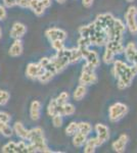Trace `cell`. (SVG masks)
Here are the masks:
<instances>
[{
	"label": "cell",
	"instance_id": "cell-1",
	"mask_svg": "<svg viewBox=\"0 0 137 153\" xmlns=\"http://www.w3.org/2000/svg\"><path fill=\"white\" fill-rule=\"evenodd\" d=\"M113 76L117 79L118 89L125 90L131 86L134 78L137 76V68L135 65H128L123 60L117 59L113 62Z\"/></svg>",
	"mask_w": 137,
	"mask_h": 153
},
{
	"label": "cell",
	"instance_id": "cell-2",
	"mask_svg": "<svg viewBox=\"0 0 137 153\" xmlns=\"http://www.w3.org/2000/svg\"><path fill=\"white\" fill-rule=\"evenodd\" d=\"M27 141L33 144L37 152H52L46 143L45 137H44V131L40 127H36L29 130V136Z\"/></svg>",
	"mask_w": 137,
	"mask_h": 153
},
{
	"label": "cell",
	"instance_id": "cell-3",
	"mask_svg": "<svg viewBox=\"0 0 137 153\" xmlns=\"http://www.w3.org/2000/svg\"><path fill=\"white\" fill-rule=\"evenodd\" d=\"M70 55H71V49H67L66 47L61 50L56 51V54L50 57V62L55 68L56 73H61L64 70L68 68L69 65H71L70 60Z\"/></svg>",
	"mask_w": 137,
	"mask_h": 153
},
{
	"label": "cell",
	"instance_id": "cell-4",
	"mask_svg": "<svg viewBox=\"0 0 137 153\" xmlns=\"http://www.w3.org/2000/svg\"><path fill=\"white\" fill-rule=\"evenodd\" d=\"M97 83V75L95 73V68L90 63L85 62L81 71V76L79 78V84L81 85H94Z\"/></svg>",
	"mask_w": 137,
	"mask_h": 153
},
{
	"label": "cell",
	"instance_id": "cell-5",
	"mask_svg": "<svg viewBox=\"0 0 137 153\" xmlns=\"http://www.w3.org/2000/svg\"><path fill=\"white\" fill-rule=\"evenodd\" d=\"M125 32H126V25L120 19H116L113 26L106 32V35L108 37V40L123 41V37Z\"/></svg>",
	"mask_w": 137,
	"mask_h": 153
},
{
	"label": "cell",
	"instance_id": "cell-6",
	"mask_svg": "<svg viewBox=\"0 0 137 153\" xmlns=\"http://www.w3.org/2000/svg\"><path fill=\"white\" fill-rule=\"evenodd\" d=\"M128 113V106L125 103L116 102L112 104L109 108V117L113 123H117L122 120Z\"/></svg>",
	"mask_w": 137,
	"mask_h": 153
},
{
	"label": "cell",
	"instance_id": "cell-7",
	"mask_svg": "<svg viewBox=\"0 0 137 153\" xmlns=\"http://www.w3.org/2000/svg\"><path fill=\"white\" fill-rule=\"evenodd\" d=\"M126 28L132 35H137V7L131 5L125 12Z\"/></svg>",
	"mask_w": 137,
	"mask_h": 153
},
{
	"label": "cell",
	"instance_id": "cell-8",
	"mask_svg": "<svg viewBox=\"0 0 137 153\" xmlns=\"http://www.w3.org/2000/svg\"><path fill=\"white\" fill-rule=\"evenodd\" d=\"M80 49L82 58L85 59L87 63H90L94 68H98L100 65V58H99L98 53L95 50H92L90 47H78Z\"/></svg>",
	"mask_w": 137,
	"mask_h": 153
},
{
	"label": "cell",
	"instance_id": "cell-9",
	"mask_svg": "<svg viewBox=\"0 0 137 153\" xmlns=\"http://www.w3.org/2000/svg\"><path fill=\"white\" fill-rule=\"evenodd\" d=\"M94 130L96 132V139L98 140L99 144L103 145L109 139V130L106 125L103 124H96L94 127Z\"/></svg>",
	"mask_w": 137,
	"mask_h": 153
},
{
	"label": "cell",
	"instance_id": "cell-10",
	"mask_svg": "<svg viewBox=\"0 0 137 153\" xmlns=\"http://www.w3.org/2000/svg\"><path fill=\"white\" fill-rule=\"evenodd\" d=\"M45 71V68H42V66L39 65V63H35V62H31L27 65L26 68V76H28L29 79H32V80H35L40 76L43 71Z\"/></svg>",
	"mask_w": 137,
	"mask_h": 153
},
{
	"label": "cell",
	"instance_id": "cell-11",
	"mask_svg": "<svg viewBox=\"0 0 137 153\" xmlns=\"http://www.w3.org/2000/svg\"><path fill=\"white\" fill-rule=\"evenodd\" d=\"M45 35L48 38L49 41H53V40H61L64 41L68 37L67 32L63 29H58V28H51L46 30Z\"/></svg>",
	"mask_w": 137,
	"mask_h": 153
},
{
	"label": "cell",
	"instance_id": "cell-12",
	"mask_svg": "<svg viewBox=\"0 0 137 153\" xmlns=\"http://www.w3.org/2000/svg\"><path fill=\"white\" fill-rule=\"evenodd\" d=\"M129 141V137L127 134H121L119 136V138L116 140V141L113 142L112 144V148L115 152L117 153H123L125 152L126 150V146L127 143Z\"/></svg>",
	"mask_w": 137,
	"mask_h": 153
},
{
	"label": "cell",
	"instance_id": "cell-13",
	"mask_svg": "<svg viewBox=\"0 0 137 153\" xmlns=\"http://www.w3.org/2000/svg\"><path fill=\"white\" fill-rule=\"evenodd\" d=\"M27 33V27L22 23H14L10 30V37L12 39H21Z\"/></svg>",
	"mask_w": 137,
	"mask_h": 153
},
{
	"label": "cell",
	"instance_id": "cell-14",
	"mask_svg": "<svg viewBox=\"0 0 137 153\" xmlns=\"http://www.w3.org/2000/svg\"><path fill=\"white\" fill-rule=\"evenodd\" d=\"M106 48L109 49L111 51L118 55L124 52V48L125 45L123 44V41H117V40H109L106 44Z\"/></svg>",
	"mask_w": 137,
	"mask_h": 153
},
{
	"label": "cell",
	"instance_id": "cell-15",
	"mask_svg": "<svg viewBox=\"0 0 137 153\" xmlns=\"http://www.w3.org/2000/svg\"><path fill=\"white\" fill-rule=\"evenodd\" d=\"M23 42H22L21 39H14L13 43L9 47L8 54L11 57H19L23 53Z\"/></svg>",
	"mask_w": 137,
	"mask_h": 153
},
{
	"label": "cell",
	"instance_id": "cell-16",
	"mask_svg": "<svg viewBox=\"0 0 137 153\" xmlns=\"http://www.w3.org/2000/svg\"><path fill=\"white\" fill-rule=\"evenodd\" d=\"M75 111H76V108L72 103L66 102L64 104H57V113L63 117H70V115H73Z\"/></svg>",
	"mask_w": 137,
	"mask_h": 153
},
{
	"label": "cell",
	"instance_id": "cell-17",
	"mask_svg": "<svg viewBox=\"0 0 137 153\" xmlns=\"http://www.w3.org/2000/svg\"><path fill=\"white\" fill-rule=\"evenodd\" d=\"M41 107L42 104L40 101L34 100L32 101L31 106H30V117L32 120H38L41 115Z\"/></svg>",
	"mask_w": 137,
	"mask_h": 153
},
{
	"label": "cell",
	"instance_id": "cell-18",
	"mask_svg": "<svg viewBox=\"0 0 137 153\" xmlns=\"http://www.w3.org/2000/svg\"><path fill=\"white\" fill-rule=\"evenodd\" d=\"M13 133H16V135L19 138H21L22 140H28V136H29V130H27L25 128V126L19 122H16L13 126Z\"/></svg>",
	"mask_w": 137,
	"mask_h": 153
},
{
	"label": "cell",
	"instance_id": "cell-19",
	"mask_svg": "<svg viewBox=\"0 0 137 153\" xmlns=\"http://www.w3.org/2000/svg\"><path fill=\"white\" fill-rule=\"evenodd\" d=\"M100 146L98 140L96 139V137H92V138H87L85 144H84V152L85 153H94L95 149L97 147Z\"/></svg>",
	"mask_w": 137,
	"mask_h": 153
},
{
	"label": "cell",
	"instance_id": "cell-20",
	"mask_svg": "<svg viewBox=\"0 0 137 153\" xmlns=\"http://www.w3.org/2000/svg\"><path fill=\"white\" fill-rule=\"evenodd\" d=\"M136 50H137V47H136L135 43H133V42H129L125 46V48H124L123 53L125 54V57L129 63H132V60H133V58H134Z\"/></svg>",
	"mask_w": 137,
	"mask_h": 153
},
{
	"label": "cell",
	"instance_id": "cell-21",
	"mask_svg": "<svg viewBox=\"0 0 137 153\" xmlns=\"http://www.w3.org/2000/svg\"><path fill=\"white\" fill-rule=\"evenodd\" d=\"M29 8H31L37 16H43L44 12H45V9H46L40 0H31V3H30Z\"/></svg>",
	"mask_w": 137,
	"mask_h": 153
},
{
	"label": "cell",
	"instance_id": "cell-22",
	"mask_svg": "<svg viewBox=\"0 0 137 153\" xmlns=\"http://www.w3.org/2000/svg\"><path fill=\"white\" fill-rule=\"evenodd\" d=\"M87 138H88V135L83 134V133L77 131V132L73 135V145L77 148L83 147L86 142V140H87Z\"/></svg>",
	"mask_w": 137,
	"mask_h": 153
},
{
	"label": "cell",
	"instance_id": "cell-23",
	"mask_svg": "<svg viewBox=\"0 0 137 153\" xmlns=\"http://www.w3.org/2000/svg\"><path fill=\"white\" fill-rule=\"evenodd\" d=\"M86 94H87V86L81 85V84H80L78 87L75 89L73 97H74V99L76 101H80V100L83 99L84 97H85Z\"/></svg>",
	"mask_w": 137,
	"mask_h": 153
},
{
	"label": "cell",
	"instance_id": "cell-24",
	"mask_svg": "<svg viewBox=\"0 0 137 153\" xmlns=\"http://www.w3.org/2000/svg\"><path fill=\"white\" fill-rule=\"evenodd\" d=\"M0 134L6 138H9L13 135V129L8 125V123L0 122Z\"/></svg>",
	"mask_w": 137,
	"mask_h": 153
},
{
	"label": "cell",
	"instance_id": "cell-25",
	"mask_svg": "<svg viewBox=\"0 0 137 153\" xmlns=\"http://www.w3.org/2000/svg\"><path fill=\"white\" fill-rule=\"evenodd\" d=\"M115 57H116V54H115L113 51L109 50V49L106 48V50H104V52H103V62L106 63V65H112V63L116 60Z\"/></svg>",
	"mask_w": 137,
	"mask_h": 153
},
{
	"label": "cell",
	"instance_id": "cell-26",
	"mask_svg": "<svg viewBox=\"0 0 137 153\" xmlns=\"http://www.w3.org/2000/svg\"><path fill=\"white\" fill-rule=\"evenodd\" d=\"M82 59V54L80 49L77 48H72L71 49V55H70V60H71V65L73 63H77L78 61H80Z\"/></svg>",
	"mask_w": 137,
	"mask_h": 153
},
{
	"label": "cell",
	"instance_id": "cell-27",
	"mask_svg": "<svg viewBox=\"0 0 137 153\" xmlns=\"http://www.w3.org/2000/svg\"><path fill=\"white\" fill-rule=\"evenodd\" d=\"M2 152L4 153H19V147L16 142H8L2 147Z\"/></svg>",
	"mask_w": 137,
	"mask_h": 153
},
{
	"label": "cell",
	"instance_id": "cell-28",
	"mask_svg": "<svg viewBox=\"0 0 137 153\" xmlns=\"http://www.w3.org/2000/svg\"><path fill=\"white\" fill-rule=\"evenodd\" d=\"M78 131L83 133V134H86L89 136L92 132V126L87 122L78 123Z\"/></svg>",
	"mask_w": 137,
	"mask_h": 153
},
{
	"label": "cell",
	"instance_id": "cell-29",
	"mask_svg": "<svg viewBox=\"0 0 137 153\" xmlns=\"http://www.w3.org/2000/svg\"><path fill=\"white\" fill-rule=\"evenodd\" d=\"M57 113V102L55 99H51L47 106V114L49 117H53Z\"/></svg>",
	"mask_w": 137,
	"mask_h": 153
},
{
	"label": "cell",
	"instance_id": "cell-30",
	"mask_svg": "<svg viewBox=\"0 0 137 153\" xmlns=\"http://www.w3.org/2000/svg\"><path fill=\"white\" fill-rule=\"evenodd\" d=\"M77 131H78V123L71 122L66 128V134L67 136H73Z\"/></svg>",
	"mask_w": 137,
	"mask_h": 153
},
{
	"label": "cell",
	"instance_id": "cell-31",
	"mask_svg": "<svg viewBox=\"0 0 137 153\" xmlns=\"http://www.w3.org/2000/svg\"><path fill=\"white\" fill-rule=\"evenodd\" d=\"M9 98H10V94L5 90H0V106L5 105L8 102Z\"/></svg>",
	"mask_w": 137,
	"mask_h": 153
},
{
	"label": "cell",
	"instance_id": "cell-32",
	"mask_svg": "<svg viewBox=\"0 0 137 153\" xmlns=\"http://www.w3.org/2000/svg\"><path fill=\"white\" fill-rule=\"evenodd\" d=\"M52 117V125L55 128H61V126H63V123H64L63 115L56 113V114H54L53 117Z\"/></svg>",
	"mask_w": 137,
	"mask_h": 153
},
{
	"label": "cell",
	"instance_id": "cell-33",
	"mask_svg": "<svg viewBox=\"0 0 137 153\" xmlns=\"http://www.w3.org/2000/svg\"><path fill=\"white\" fill-rule=\"evenodd\" d=\"M70 99V95L68 92H61L57 97L55 98L57 104H64V103L68 102Z\"/></svg>",
	"mask_w": 137,
	"mask_h": 153
},
{
	"label": "cell",
	"instance_id": "cell-34",
	"mask_svg": "<svg viewBox=\"0 0 137 153\" xmlns=\"http://www.w3.org/2000/svg\"><path fill=\"white\" fill-rule=\"evenodd\" d=\"M50 43H51L52 49H54L55 51L61 50L63 48H64V41H61V40H53V41H50Z\"/></svg>",
	"mask_w": 137,
	"mask_h": 153
},
{
	"label": "cell",
	"instance_id": "cell-35",
	"mask_svg": "<svg viewBox=\"0 0 137 153\" xmlns=\"http://www.w3.org/2000/svg\"><path fill=\"white\" fill-rule=\"evenodd\" d=\"M11 120L10 114H8L5 111H0V122L2 123H9Z\"/></svg>",
	"mask_w": 137,
	"mask_h": 153
},
{
	"label": "cell",
	"instance_id": "cell-36",
	"mask_svg": "<svg viewBox=\"0 0 137 153\" xmlns=\"http://www.w3.org/2000/svg\"><path fill=\"white\" fill-rule=\"evenodd\" d=\"M19 1H21V0H3V4H4V6L10 8V7L19 5Z\"/></svg>",
	"mask_w": 137,
	"mask_h": 153
},
{
	"label": "cell",
	"instance_id": "cell-37",
	"mask_svg": "<svg viewBox=\"0 0 137 153\" xmlns=\"http://www.w3.org/2000/svg\"><path fill=\"white\" fill-rule=\"evenodd\" d=\"M6 16H7V13H6L5 7L0 5V21H3V19H5Z\"/></svg>",
	"mask_w": 137,
	"mask_h": 153
},
{
	"label": "cell",
	"instance_id": "cell-38",
	"mask_svg": "<svg viewBox=\"0 0 137 153\" xmlns=\"http://www.w3.org/2000/svg\"><path fill=\"white\" fill-rule=\"evenodd\" d=\"M30 3H31V0H21L19 3V6L23 7V8H29Z\"/></svg>",
	"mask_w": 137,
	"mask_h": 153
},
{
	"label": "cell",
	"instance_id": "cell-39",
	"mask_svg": "<svg viewBox=\"0 0 137 153\" xmlns=\"http://www.w3.org/2000/svg\"><path fill=\"white\" fill-rule=\"evenodd\" d=\"M93 2H94V0H82V4H83V6L86 7V8L91 7Z\"/></svg>",
	"mask_w": 137,
	"mask_h": 153
},
{
	"label": "cell",
	"instance_id": "cell-40",
	"mask_svg": "<svg viewBox=\"0 0 137 153\" xmlns=\"http://www.w3.org/2000/svg\"><path fill=\"white\" fill-rule=\"evenodd\" d=\"M42 2V4L44 5L45 8H48V7L51 6V0H40Z\"/></svg>",
	"mask_w": 137,
	"mask_h": 153
},
{
	"label": "cell",
	"instance_id": "cell-41",
	"mask_svg": "<svg viewBox=\"0 0 137 153\" xmlns=\"http://www.w3.org/2000/svg\"><path fill=\"white\" fill-rule=\"evenodd\" d=\"M131 65H135L136 68H137V50H136V53H135V55H134V58H133V60H132Z\"/></svg>",
	"mask_w": 137,
	"mask_h": 153
},
{
	"label": "cell",
	"instance_id": "cell-42",
	"mask_svg": "<svg viewBox=\"0 0 137 153\" xmlns=\"http://www.w3.org/2000/svg\"><path fill=\"white\" fill-rule=\"evenodd\" d=\"M55 1L57 2V3H59V4H64V2H66V0H55Z\"/></svg>",
	"mask_w": 137,
	"mask_h": 153
},
{
	"label": "cell",
	"instance_id": "cell-43",
	"mask_svg": "<svg viewBox=\"0 0 137 153\" xmlns=\"http://www.w3.org/2000/svg\"><path fill=\"white\" fill-rule=\"evenodd\" d=\"M127 2H129V3H132V2H134L135 0H126Z\"/></svg>",
	"mask_w": 137,
	"mask_h": 153
},
{
	"label": "cell",
	"instance_id": "cell-44",
	"mask_svg": "<svg viewBox=\"0 0 137 153\" xmlns=\"http://www.w3.org/2000/svg\"><path fill=\"white\" fill-rule=\"evenodd\" d=\"M2 37V31H1V28H0V39H1Z\"/></svg>",
	"mask_w": 137,
	"mask_h": 153
}]
</instances>
